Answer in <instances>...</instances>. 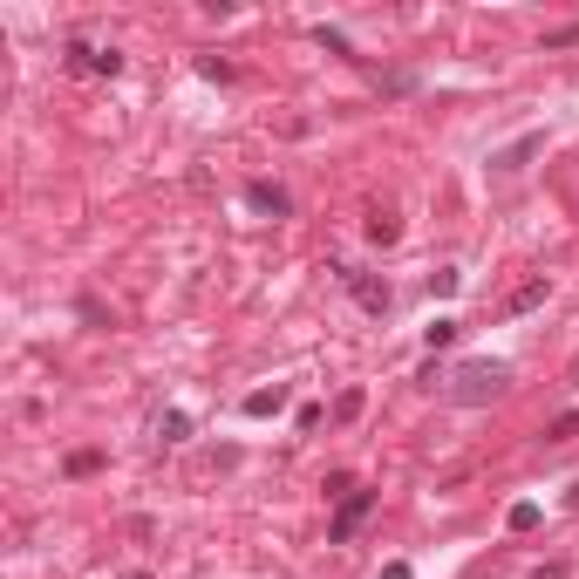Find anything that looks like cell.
Here are the masks:
<instances>
[{
	"label": "cell",
	"instance_id": "obj_1",
	"mask_svg": "<svg viewBox=\"0 0 579 579\" xmlns=\"http://www.w3.org/2000/svg\"><path fill=\"white\" fill-rule=\"evenodd\" d=\"M504 381H511L504 362H464L457 375H450V402H491Z\"/></svg>",
	"mask_w": 579,
	"mask_h": 579
},
{
	"label": "cell",
	"instance_id": "obj_2",
	"mask_svg": "<svg viewBox=\"0 0 579 579\" xmlns=\"http://www.w3.org/2000/svg\"><path fill=\"white\" fill-rule=\"evenodd\" d=\"M335 280L354 293V300L368 307V314H389V280H375V273H362V266H348V260H335Z\"/></svg>",
	"mask_w": 579,
	"mask_h": 579
},
{
	"label": "cell",
	"instance_id": "obj_3",
	"mask_svg": "<svg viewBox=\"0 0 579 579\" xmlns=\"http://www.w3.org/2000/svg\"><path fill=\"white\" fill-rule=\"evenodd\" d=\"M61 61H69V76H123V55H116V48L69 41V48H61Z\"/></svg>",
	"mask_w": 579,
	"mask_h": 579
},
{
	"label": "cell",
	"instance_id": "obj_4",
	"mask_svg": "<svg viewBox=\"0 0 579 579\" xmlns=\"http://www.w3.org/2000/svg\"><path fill=\"white\" fill-rule=\"evenodd\" d=\"M368 511H375V491H341V511H335V525H327V538H335V546H348V538H354V525H362L368 519Z\"/></svg>",
	"mask_w": 579,
	"mask_h": 579
},
{
	"label": "cell",
	"instance_id": "obj_5",
	"mask_svg": "<svg viewBox=\"0 0 579 579\" xmlns=\"http://www.w3.org/2000/svg\"><path fill=\"white\" fill-rule=\"evenodd\" d=\"M245 205H253V212H273V218H287V212H293V198L280 191V184H266V178L245 184Z\"/></svg>",
	"mask_w": 579,
	"mask_h": 579
},
{
	"label": "cell",
	"instance_id": "obj_6",
	"mask_svg": "<svg viewBox=\"0 0 579 579\" xmlns=\"http://www.w3.org/2000/svg\"><path fill=\"white\" fill-rule=\"evenodd\" d=\"M239 409H245V416H280V409H287V381H273V389H253Z\"/></svg>",
	"mask_w": 579,
	"mask_h": 579
},
{
	"label": "cell",
	"instance_id": "obj_7",
	"mask_svg": "<svg viewBox=\"0 0 579 579\" xmlns=\"http://www.w3.org/2000/svg\"><path fill=\"white\" fill-rule=\"evenodd\" d=\"M157 437H164V443H184V437H191V416H184V409H164V423H157Z\"/></svg>",
	"mask_w": 579,
	"mask_h": 579
},
{
	"label": "cell",
	"instance_id": "obj_8",
	"mask_svg": "<svg viewBox=\"0 0 579 579\" xmlns=\"http://www.w3.org/2000/svg\"><path fill=\"white\" fill-rule=\"evenodd\" d=\"M538 300H546V280H525V287L511 293V314H532Z\"/></svg>",
	"mask_w": 579,
	"mask_h": 579
},
{
	"label": "cell",
	"instance_id": "obj_9",
	"mask_svg": "<svg viewBox=\"0 0 579 579\" xmlns=\"http://www.w3.org/2000/svg\"><path fill=\"white\" fill-rule=\"evenodd\" d=\"M538 143H546V137H525V143H511V151H504V157H491V164H498V170H519V164H525V157H532V151H538Z\"/></svg>",
	"mask_w": 579,
	"mask_h": 579
},
{
	"label": "cell",
	"instance_id": "obj_10",
	"mask_svg": "<svg viewBox=\"0 0 579 579\" xmlns=\"http://www.w3.org/2000/svg\"><path fill=\"white\" fill-rule=\"evenodd\" d=\"M396 218H389V212H375V218H368V239H375V245H396Z\"/></svg>",
	"mask_w": 579,
	"mask_h": 579
},
{
	"label": "cell",
	"instance_id": "obj_11",
	"mask_svg": "<svg viewBox=\"0 0 579 579\" xmlns=\"http://www.w3.org/2000/svg\"><path fill=\"white\" fill-rule=\"evenodd\" d=\"M504 525H511V532H532V525H538V504H511V519H504Z\"/></svg>",
	"mask_w": 579,
	"mask_h": 579
},
{
	"label": "cell",
	"instance_id": "obj_12",
	"mask_svg": "<svg viewBox=\"0 0 579 579\" xmlns=\"http://www.w3.org/2000/svg\"><path fill=\"white\" fill-rule=\"evenodd\" d=\"M457 287H464V280L450 273V266H443V273H429V293H443V300H450V293H457Z\"/></svg>",
	"mask_w": 579,
	"mask_h": 579
},
{
	"label": "cell",
	"instance_id": "obj_13",
	"mask_svg": "<svg viewBox=\"0 0 579 579\" xmlns=\"http://www.w3.org/2000/svg\"><path fill=\"white\" fill-rule=\"evenodd\" d=\"M96 464H103V457H96V450H76V457H69V477H89Z\"/></svg>",
	"mask_w": 579,
	"mask_h": 579
},
{
	"label": "cell",
	"instance_id": "obj_14",
	"mask_svg": "<svg viewBox=\"0 0 579 579\" xmlns=\"http://www.w3.org/2000/svg\"><path fill=\"white\" fill-rule=\"evenodd\" d=\"M573 429H579V409H573V416H559V423L546 429V443H565V437H573Z\"/></svg>",
	"mask_w": 579,
	"mask_h": 579
},
{
	"label": "cell",
	"instance_id": "obj_15",
	"mask_svg": "<svg viewBox=\"0 0 579 579\" xmlns=\"http://www.w3.org/2000/svg\"><path fill=\"white\" fill-rule=\"evenodd\" d=\"M381 579H416V573H409L402 559H389V565H381Z\"/></svg>",
	"mask_w": 579,
	"mask_h": 579
},
{
	"label": "cell",
	"instance_id": "obj_16",
	"mask_svg": "<svg viewBox=\"0 0 579 579\" xmlns=\"http://www.w3.org/2000/svg\"><path fill=\"white\" fill-rule=\"evenodd\" d=\"M532 579H565V565H538V573Z\"/></svg>",
	"mask_w": 579,
	"mask_h": 579
}]
</instances>
